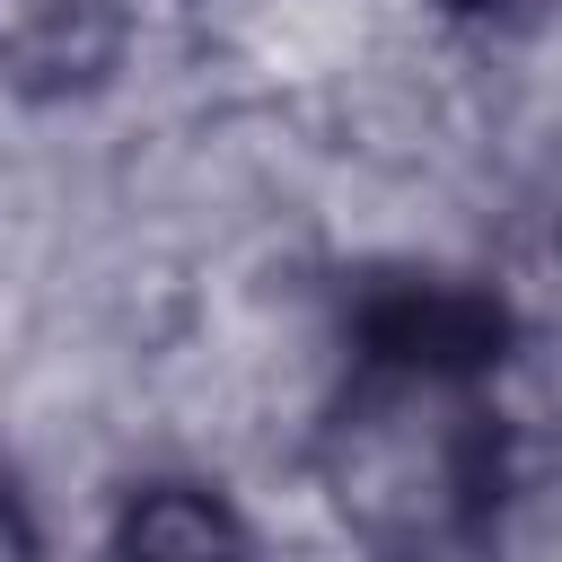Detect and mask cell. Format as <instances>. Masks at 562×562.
<instances>
[{"label": "cell", "instance_id": "obj_1", "mask_svg": "<svg viewBox=\"0 0 562 562\" xmlns=\"http://www.w3.org/2000/svg\"><path fill=\"white\" fill-rule=\"evenodd\" d=\"M316 474L369 562H501L509 448L492 378L351 360L316 430Z\"/></svg>", "mask_w": 562, "mask_h": 562}, {"label": "cell", "instance_id": "obj_5", "mask_svg": "<svg viewBox=\"0 0 562 562\" xmlns=\"http://www.w3.org/2000/svg\"><path fill=\"white\" fill-rule=\"evenodd\" d=\"M0 562H44V536H35V518H26L18 483H9V465H0Z\"/></svg>", "mask_w": 562, "mask_h": 562}, {"label": "cell", "instance_id": "obj_4", "mask_svg": "<svg viewBox=\"0 0 562 562\" xmlns=\"http://www.w3.org/2000/svg\"><path fill=\"white\" fill-rule=\"evenodd\" d=\"M105 562H263V553L220 483L158 474V483H132V501L114 509Z\"/></svg>", "mask_w": 562, "mask_h": 562}, {"label": "cell", "instance_id": "obj_2", "mask_svg": "<svg viewBox=\"0 0 562 562\" xmlns=\"http://www.w3.org/2000/svg\"><path fill=\"white\" fill-rule=\"evenodd\" d=\"M501 351H509V307H501V290L465 281V272L395 263V272H369L351 290V360L492 378Z\"/></svg>", "mask_w": 562, "mask_h": 562}, {"label": "cell", "instance_id": "obj_3", "mask_svg": "<svg viewBox=\"0 0 562 562\" xmlns=\"http://www.w3.org/2000/svg\"><path fill=\"white\" fill-rule=\"evenodd\" d=\"M132 53V0H0V88L53 105L88 97Z\"/></svg>", "mask_w": 562, "mask_h": 562}]
</instances>
